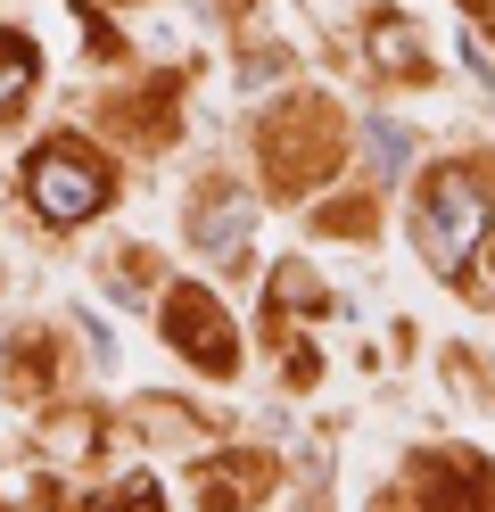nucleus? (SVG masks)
Listing matches in <instances>:
<instances>
[{
  "label": "nucleus",
  "mask_w": 495,
  "mask_h": 512,
  "mask_svg": "<svg viewBox=\"0 0 495 512\" xmlns=\"http://www.w3.org/2000/svg\"><path fill=\"white\" fill-rule=\"evenodd\" d=\"M25 199H33V215L42 223H83V215H99V199H108V182H99V166L75 149V141H50L42 157L25 166Z\"/></svg>",
  "instance_id": "f03ea898"
},
{
  "label": "nucleus",
  "mask_w": 495,
  "mask_h": 512,
  "mask_svg": "<svg viewBox=\"0 0 495 512\" xmlns=\"http://www.w3.org/2000/svg\"><path fill=\"white\" fill-rule=\"evenodd\" d=\"M248 232H256V207H248V199H207V207H198V223H190V248H207V256H240Z\"/></svg>",
  "instance_id": "20e7f679"
},
{
  "label": "nucleus",
  "mask_w": 495,
  "mask_h": 512,
  "mask_svg": "<svg viewBox=\"0 0 495 512\" xmlns=\"http://www.w3.org/2000/svg\"><path fill=\"white\" fill-rule=\"evenodd\" d=\"M165 339H174L198 372H231V364H240V339H231V323H223V306H215L207 281L165 290Z\"/></svg>",
  "instance_id": "7ed1b4c3"
},
{
  "label": "nucleus",
  "mask_w": 495,
  "mask_h": 512,
  "mask_svg": "<svg viewBox=\"0 0 495 512\" xmlns=\"http://www.w3.org/2000/svg\"><path fill=\"white\" fill-rule=\"evenodd\" d=\"M462 58H471V75H495V50H487L479 34H462Z\"/></svg>",
  "instance_id": "6e6552de"
},
{
  "label": "nucleus",
  "mask_w": 495,
  "mask_h": 512,
  "mask_svg": "<svg viewBox=\"0 0 495 512\" xmlns=\"http://www.w3.org/2000/svg\"><path fill=\"white\" fill-rule=\"evenodd\" d=\"M372 58H380L388 75H421V67H429V50L413 42L405 17H380V25H372Z\"/></svg>",
  "instance_id": "423d86ee"
},
{
  "label": "nucleus",
  "mask_w": 495,
  "mask_h": 512,
  "mask_svg": "<svg viewBox=\"0 0 495 512\" xmlns=\"http://www.w3.org/2000/svg\"><path fill=\"white\" fill-rule=\"evenodd\" d=\"M487 240V199H479V182L462 174V166H438L429 174V199H421V223H413V248L429 256V273H462L479 256Z\"/></svg>",
  "instance_id": "f257e3e1"
},
{
  "label": "nucleus",
  "mask_w": 495,
  "mask_h": 512,
  "mask_svg": "<svg viewBox=\"0 0 495 512\" xmlns=\"http://www.w3.org/2000/svg\"><path fill=\"white\" fill-rule=\"evenodd\" d=\"M363 141H372V174H380V182H396V174L413 166V133H405L396 116H363Z\"/></svg>",
  "instance_id": "39448f33"
},
{
  "label": "nucleus",
  "mask_w": 495,
  "mask_h": 512,
  "mask_svg": "<svg viewBox=\"0 0 495 512\" xmlns=\"http://www.w3.org/2000/svg\"><path fill=\"white\" fill-rule=\"evenodd\" d=\"M25 91H33V50H25L17 34H0V116H9Z\"/></svg>",
  "instance_id": "0eeeda50"
},
{
  "label": "nucleus",
  "mask_w": 495,
  "mask_h": 512,
  "mask_svg": "<svg viewBox=\"0 0 495 512\" xmlns=\"http://www.w3.org/2000/svg\"><path fill=\"white\" fill-rule=\"evenodd\" d=\"M124 512H165V504H157L149 488H132V496H124Z\"/></svg>",
  "instance_id": "1a4fd4ad"
}]
</instances>
